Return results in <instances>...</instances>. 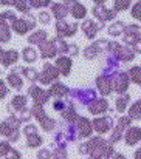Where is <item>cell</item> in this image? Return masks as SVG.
Here are the masks:
<instances>
[{
    "mask_svg": "<svg viewBox=\"0 0 141 159\" xmlns=\"http://www.w3.org/2000/svg\"><path fill=\"white\" fill-rule=\"evenodd\" d=\"M130 2L132 0H115V11L118 12V11H124V9H127L129 6H130Z\"/></svg>",
    "mask_w": 141,
    "mask_h": 159,
    "instance_id": "obj_37",
    "label": "cell"
},
{
    "mask_svg": "<svg viewBox=\"0 0 141 159\" xmlns=\"http://www.w3.org/2000/svg\"><path fill=\"white\" fill-rule=\"evenodd\" d=\"M96 85H98L101 94H104V96L110 94L112 90H113V82H112V77L110 76H99L96 79Z\"/></svg>",
    "mask_w": 141,
    "mask_h": 159,
    "instance_id": "obj_10",
    "label": "cell"
},
{
    "mask_svg": "<svg viewBox=\"0 0 141 159\" xmlns=\"http://www.w3.org/2000/svg\"><path fill=\"white\" fill-rule=\"evenodd\" d=\"M54 43H56L57 53H68V45L62 39H54Z\"/></svg>",
    "mask_w": 141,
    "mask_h": 159,
    "instance_id": "obj_38",
    "label": "cell"
},
{
    "mask_svg": "<svg viewBox=\"0 0 141 159\" xmlns=\"http://www.w3.org/2000/svg\"><path fill=\"white\" fill-rule=\"evenodd\" d=\"M107 108H109V104L105 99H95L89 105V111L93 114H101V113H105Z\"/></svg>",
    "mask_w": 141,
    "mask_h": 159,
    "instance_id": "obj_15",
    "label": "cell"
},
{
    "mask_svg": "<svg viewBox=\"0 0 141 159\" xmlns=\"http://www.w3.org/2000/svg\"><path fill=\"white\" fill-rule=\"evenodd\" d=\"M132 48L137 51V53H141V37H137L135 42L132 43Z\"/></svg>",
    "mask_w": 141,
    "mask_h": 159,
    "instance_id": "obj_42",
    "label": "cell"
},
{
    "mask_svg": "<svg viewBox=\"0 0 141 159\" xmlns=\"http://www.w3.org/2000/svg\"><path fill=\"white\" fill-rule=\"evenodd\" d=\"M129 116H130L132 119H135V120L141 119V99L130 107V110H129Z\"/></svg>",
    "mask_w": 141,
    "mask_h": 159,
    "instance_id": "obj_28",
    "label": "cell"
},
{
    "mask_svg": "<svg viewBox=\"0 0 141 159\" xmlns=\"http://www.w3.org/2000/svg\"><path fill=\"white\" fill-rule=\"evenodd\" d=\"M129 101H130L129 94H123V96H119V98L116 99V104H115V107H116V111H118V113H123V111L126 110L127 104H129Z\"/></svg>",
    "mask_w": 141,
    "mask_h": 159,
    "instance_id": "obj_27",
    "label": "cell"
},
{
    "mask_svg": "<svg viewBox=\"0 0 141 159\" xmlns=\"http://www.w3.org/2000/svg\"><path fill=\"white\" fill-rule=\"evenodd\" d=\"M62 117H64L65 120H70V122L76 119V113H75V108H73L71 104L68 105V108H65V110L62 111Z\"/></svg>",
    "mask_w": 141,
    "mask_h": 159,
    "instance_id": "obj_32",
    "label": "cell"
},
{
    "mask_svg": "<svg viewBox=\"0 0 141 159\" xmlns=\"http://www.w3.org/2000/svg\"><path fill=\"white\" fill-rule=\"evenodd\" d=\"M76 128H78L81 138H87V136H90V133H92L90 120L85 119V117H76Z\"/></svg>",
    "mask_w": 141,
    "mask_h": 159,
    "instance_id": "obj_11",
    "label": "cell"
},
{
    "mask_svg": "<svg viewBox=\"0 0 141 159\" xmlns=\"http://www.w3.org/2000/svg\"><path fill=\"white\" fill-rule=\"evenodd\" d=\"M93 125H95V130L102 134V133H107L110 128H113V119H112L110 114H107V116H104V117L95 119Z\"/></svg>",
    "mask_w": 141,
    "mask_h": 159,
    "instance_id": "obj_8",
    "label": "cell"
},
{
    "mask_svg": "<svg viewBox=\"0 0 141 159\" xmlns=\"http://www.w3.org/2000/svg\"><path fill=\"white\" fill-rule=\"evenodd\" d=\"M56 66L59 68L61 74L64 76H68L70 74V70H71V60L68 57H59L56 60Z\"/></svg>",
    "mask_w": 141,
    "mask_h": 159,
    "instance_id": "obj_18",
    "label": "cell"
},
{
    "mask_svg": "<svg viewBox=\"0 0 141 159\" xmlns=\"http://www.w3.org/2000/svg\"><path fill=\"white\" fill-rule=\"evenodd\" d=\"M124 28H126V25H124L123 22H116V23H113V25L109 28V34H110V36H119V34L124 33Z\"/></svg>",
    "mask_w": 141,
    "mask_h": 159,
    "instance_id": "obj_29",
    "label": "cell"
},
{
    "mask_svg": "<svg viewBox=\"0 0 141 159\" xmlns=\"http://www.w3.org/2000/svg\"><path fill=\"white\" fill-rule=\"evenodd\" d=\"M45 40H47V33H45V31H36V33L31 34L30 39H28L30 43H37V45L44 43Z\"/></svg>",
    "mask_w": 141,
    "mask_h": 159,
    "instance_id": "obj_26",
    "label": "cell"
},
{
    "mask_svg": "<svg viewBox=\"0 0 141 159\" xmlns=\"http://www.w3.org/2000/svg\"><path fill=\"white\" fill-rule=\"evenodd\" d=\"M36 57H37L36 50H33V48H25V50H23V60H25V62L31 63V62L36 60Z\"/></svg>",
    "mask_w": 141,
    "mask_h": 159,
    "instance_id": "obj_33",
    "label": "cell"
},
{
    "mask_svg": "<svg viewBox=\"0 0 141 159\" xmlns=\"http://www.w3.org/2000/svg\"><path fill=\"white\" fill-rule=\"evenodd\" d=\"M130 122H132V117L130 116H123V117L118 119V124H116V127H115V130H113V133L110 136V142L112 144H116L123 138V131L126 128H129Z\"/></svg>",
    "mask_w": 141,
    "mask_h": 159,
    "instance_id": "obj_4",
    "label": "cell"
},
{
    "mask_svg": "<svg viewBox=\"0 0 141 159\" xmlns=\"http://www.w3.org/2000/svg\"><path fill=\"white\" fill-rule=\"evenodd\" d=\"M112 82H113V90L123 94L129 87V76L126 73H116L115 76H112Z\"/></svg>",
    "mask_w": 141,
    "mask_h": 159,
    "instance_id": "obj_6",
    "label": "cell"
},
{
    "mask_svg": "<svg viewBox=\"0 0 141 159\" xmlns=\"http://www.w3.org/2000/svg\"><path fill=\"white\" fill-rule=\"evenodd\" d=\"M134 156H135V158H140L141 159V148H138V150L135 152V155H134Z\"/></svg>",
    "mask_w": 141,
    "mask_h": 159,
    "instance_id": "obj_48",
    "label": "cell"
},
{
    "mask_svg": "<svg viewBox=\"0 0 141 159\" xmlns=\"http://www.w3.org/2000/svg\"><path fill=\"white\" fill-rule=\"evenodd\" d=\"M93 16L95 17H98L101 22H107V20L115 19L116 11H115V9H107L102 3H99L98 6H95L93 8Z\"/></svg>",
    "mask_w": 141,
    "mask_h": 159,
    "instance_id": "obj_7",
    "label": "cell"
},
{
    "mask_svg": "<svg viewBox=\"0 0 141 159\" xmlns=\"http://www.w3.org/2000/svg\"><path fill=\"white\" fill-rule=\"evenodd\" d=\"M124 34H132V36L141 37V26L140 25H129L124 28Z\"/></svg>",
    "mask_w": 141,
    "mask_h": 159,
    "instance_id": "obj_34",
    "label": "cell"
},
{
    "mask_svg": "<svg viewBox=\"0 0 141 159\" xmlns=\"http://www.w3.org/2000/svg\"><path fill=\"white\" fill-rule=\"evenodd\" d=\"M0 3L2 5H9V3H12V0H0Z\"/></svg>",
    "mask_w": 141,
    "mask_h": 159,
    "instance_id": "obj_49",
    "label": "cell"
},
{
    "mask_svg": "<svg viewBox=\"0 0 141 159\" xmlns=\"http://www.w3.org/2000/svg\"><path fill=\"white\" fill-rule=\"evenodd\" d=\"M132 17L141 22V2H137L132 8Z\"/></svg>",
    "mask_w": 141,
    "mask_h": 159,
    "instance_id": "obj_39",
    "label": "cell"
},
{
    "mask_svg": "<svg viewBox=\"0 0 141 159\" xmlns=\"http://www.w3.org/2000/svg\"><path fill=\"white\" fill-rule=\"evenodd\" d=\"M129 76L135 84L141 85V66H132L130 71H129Z\"/></svg>",
    "mask_w": 141,
    "mask_h": 159,
    "instance_id": "obj_31",
    "label": "cell"
},
{
    "mask_svg": "<svg viewBox=\"0 0 141 159\" xmlns=\"http://www.w3.org/2000/svg\"><path fill=\"white\" fill-rule=\"evenodd\" d=\"M34 17L31 16V14H28V12H25V17H22V19H16L14 22H12V30L17 33V34H27L30 30H33L34 28Z\"/></svg>",
    "mask_w": 141,
    "mask_h": 159,
    "instance_id": "obj_3",
    "label": "cell"
},
{
    "mask_svg": "<svg viewBox=\"0 0 141 159\" xmlns=\"http://www.w3.org/2000/svg\"><path fill=\"white\" fill-rule=\"evenodd\" d=\"M68 53L71 56H76L78 54V45H68Z\"/></svg>",
    "mask_w": 141,
    "mask_h": 159,
    "instance_id": "obj_45",
    "label": "cell"
},
{
    "mask_svg": "<svg viewBox=\"0 0 141 159\" xmlns=\"http://www.w3.org/2000/svg\"><path fill=\"white\" fill-rule=\"evenodd\" d=\"M27 144H28V147H39L41 144H42V138L36 133V131H33V133H28L27 134Z\"/></svg>",
    "mask_w": 141,
    "mask_h": 159,
    "instance_id": "obj_25",
    "label": "cell"
},
{
    "mask_svg": "<svg viewBox=\"0 0 141 159\" xmlns=\"http://www.w3.org/2000/svg\"><path fill=\"white\" fill-rule=\"evenodd\" d=\"M39 122H41V125H42V128H44L45 131H51V130L54 128V125H56V122H54L53 119L47 117V116H45V117H42Z\"/></svg>",
    "mask_w": 141,
    "mask_h": 159,
    "instance_id": "obj_35",
    "label": "cell"
},
{
    "mask_svg": "<svg viewBox=\"0 0 141 159\" xmlns=\"http://www.w3.org/2000/svg\"><path fill=\"white\" fill-rule=\"evenodd\" d=\"M39 20H41L42 23H48V22H50V14L45 12V11H42V12L39 14Z\"/></svg>",
    "mask_w": 141,
    "mask_h": 159,
    "instance_id": "obj_43",
    "label": "cell"
},
{
    "mask_svg": "<svg viewBox=\"0 0 141 159\" xmlns=\"http://www.w3.org/2000/svg\"><path fill=\"white\" fill-rule=\"evenodd\" d=\"M85 14H87L85 6H82L78 2H73V5H71V16H75L76 19H82V17H85Z\"/></svg>",
    "mask_w": 141,
    "mask_h": 159,
    "instance_id": "obj_24",
    "label": "cell"
},
{
    "mask_svg": "<svg viewBox=\"0 0 141 159\" xmlns=\"http://www.w3.org/2000/svg\"><path fill=\"white\" fill-rule=\"evenodd\" d=\"M3 53H5V51H3V50L0 48V59H2V56H3Z\"/></svg>",
    "mask_w": 141,
    "mask_h": 159,
    "instance_id": "obj_52",
    "label": "cell"
},
{
    "mask_svg": "<svg viewBox=\"0 0 141 159\" xmlns=\"http://www.w3.org/2000/svg\"><path fill=\"white\" fill-rule=\"evenodd\" d=\"M126 144L127 145H135L141 141V128L140 127H130L126 133Z\"/></svg>",
    "mask_w": 141,
    "mask_h": 159,
    "instance_id": "obj_13",
    "label": "cell"
},
{
    "mask_svg": "<svg viewBox=\"0 0 141 159\" xmlns=\"http://www.w3.org/2000/svg\"><path fill=\"white\" fill-rule=\"evenodd\" d=\"M41 51H42V57L44 59H50V57H54V54L57 53V48H56V43L54 40H45L44 43H41Z\"/></svg>",
    "mask_w": 141,
    "mask_h": 159,
    "instance_id": "obj_16",
    "label": "cell"
},
{
    "mask_svg": "<svg viewBox=\"0 0 141 159\" xmlns=\"http://www.w3.org/2000/svg\"><path fill=\"white\" fill-rule=\"evenodd\" d=\"M50 96H54V98H61V96H65L68 94V88L62 84H54L51 88H50Z\"/></svg>",
    "mask_w": 141,
    "mask_h": 159,
    "instance_id": "obj_20",
    "label": "cell"
},
{
    "mask_svg": "<svg viewBox=\"0 0 141 159\" xmlns=\"http://www.w3.org/2000/svg\"><path fill=\"white\" fill-rule=\"evenodd\" d=\"M39 156H41V158H42V156H50V153H48V152H41Z\"/></svg>",
    "mask_w": 141,
    "mask_h": 159,
    "instance_id": "obj_50",
    "label": "cell"
},
{
    "mask_svg": "<svg viewBox=\"0 0 141 159\" xmlns=\"http://www.w3.org/2000/svg\"><path fill=\"white\" fill-rule=\"evenodd\" d=\"M113 144L109 141H104L102 138H93L92 141L87 142L89 153L92 158H109L113 153Z\"/></svg>",
    "mask_w": 141,
    "mask_h": 159,
    "instance_id": "obj_1",
    "label": "cell"
},
{
    "mask_svg": "<svg viewBox=\"0 0 141 159\" xmlns=\"http://www.w3.org/2000/svg\"><path fill=\"white\" fill-rule=\"evenodd\" d=\"M104 42H105V40H99V42L92 43L90 47H87V48H85V51H84L85 59H93V57H96L98 54L101 53V45H102Z\"/></svg>",
    "mask_w": 141,
    "mask_h": 159,
    "instance_id": "obj_19",
    "label": "cell"
},
{
    "mask_svg": "<svg viewBox=\"0 0 141 159\" xmlns=\"http://www.w3.org/2000/svg\"><path fill=\"white\" fill-rule=\"evenodd\" d=\"M12 5H14L20 12H28L30 8H31V5H30L28 0H12Z\"/></svg>",
    "mask_w": 141,
    "mask_h": 159,
    "instance_id": "obj_30",
    "label": "cell"
},
{
    "mask_svg": "<svg viewBox=\"0 0 141 159\" xmlns=\"http://www.w3.org/2000/svg\"><path fill=\"white\" fill-rule=\"evenodd\" d=\"M22 73L27 76L28 80H36V79H39V73H37L34 68H23Z\"/></svg>",
    "mask_w": 141,
    "mask_h": 159,
    "instance_id": "obj_36",
    "label": "cell"
},
{
    "mask_svg": "<svg viewBox=\"0 0 141 159\" xmlns=\"http://www.w3.org/2000/svg\"><path fill=\"white\" fill-rule=\"evenodd\" d=\"M54 108H56V110H64V104H62V102H61V101H57V102H54Z\"/></svg>",
    "mask_w": 141,
    "mask_h": 159,
    "instance_id": "obj_47",
    "label": "cell"
},
{
    "mask_svg": "<svg viewBox=\"0 0 141 159\" xmlns=\"http://www.w3.org/2000/svg\"><path fill=\"white\" fill-rule=\"evenodd\" d=\"M11 152V147L8 142H0V156H8V153Z\"/></svg>",
    "mask_w": 141,
    "mask_h": 159,
    "instance_id": "obj_40",
    "label": "cell"
},
{
    "mask_svg": "<svg viewBox=\"0 0 141 159\" xmlns=\"http://www.w3.org/2000/svg\"><path fill=\"white\" fill-rule=\"evenodd\" d=\"M57 77H59V68L54 66V65H50V63L44 65V71L39 74V80L42 84H45V85L54 82Z\"/></svg>",
    "mask_w": 141,
    "mask_h": 159,
    "instance_id": "obj_5",
    "label": "cell"
},
{
    "mask_svg": "<svg viewBox=\"0 0 141 159\" xmlns=\"http://www.w3.org/2000/svg\"><path fill=\"white\" fill-rule=\"evenodd\" d=\"M17 57H19V54H17V51H14V50L5 51L3 56H2V63H3L5 66H9L11 63H16Z\"/></svg>",
    "mask_w": 141,
    "mask_h": 159,
    "instance_id": "obj_21",
    "label": "cell"
},
{
    "mask_svg": "<svg viewBox=\"0 0 141 159\" xmlns=\"http://www.w3.org/2000/svg\"><path fill=\"white\" fill-rule=\"evenodd\" d=\"M95 3H98V5H99V3H102V2H105V0H93Z\"/></svg>",
    "mask_w": 141,
    "mask_h": 159,
    "instance_id": "obj_51",
    "label": "cell"
},
{
    "mask_svg": "<svg viewBox=\"0 0 141 159\" xmlns=\"http://www.w3.org/2000/svg\"><path fill=\"white\" fill-rule=\"evenodd\" d=\"M101 28H102L101 23H95L92 20H85V22L82 23V31L85 33V36H87L89 39H95L96 33H98Z\"/></svg>",
    "mask_w": 141,
    "mask_h": 159,
    "instance_id": "obj_14",
    "label": "cell"
},
{
    "mask_svg": "<svg viewBox=\"0 0 141 159\" xmlns=\"http://www.w3.org/2000/svg\"><path fill=\"white\" fill-rule=\"evenodd\" d=\"M76 30H78V25L76 23L68 25V23L64 22V19L57 20V23H56V31H57V34L61 37H70V36H73L76 33Z\"/></svg>",
    "mask_w": 141,
    "mask_h": 159,
    "instance_id": "obj_9",
    "label": "cell"
},
{
    "mask_svg": "<svg viewBox=\"0 0 141 159\" xmlns=\"http://www.w3.org/2000/svg\"><path fill=\"white\" fill-rule=\"evenodd\" d=\"M67 12H68V8H67L65 3H56V5H53V14L56 16L57 20L64 19L67 16Z\"/></svg>",
    "mask_w": 141,
    "mask_h": 159,
    "instance_id": "obj_22",
    "label": "cell"
},
{
    "mask_svg": "<svg viewBox=\"0 0 141 159\" xmlns=\"http://www.w3.org/2000/svg\"><path fill=\"white\" fill-rule=\"evenodd\" d=\"M19 124H20V120L12 114L8 120L0 124V134L6 136L11 142H16L19 139Z\"/></svg>",
    "mask_w": 141,
    "mask_h": 159,
    "instance_id": "obj_2",
    "label": "cell"
},
{
    "mask_svg": "<svg viewBox=\"0 0 141 159\" xmlns=\"http://www.w3.org/2000/svg\"><path fill=\"white\" fill-rule=\"evenodd\" d=\"M20 70H22V68L17 66V68H14V70L8 74V82H9V85H11L12 88H16V90H22V77L17 74Z\"/></svg>",
    "mask_w": 141,
    "mask_h": 159,
    "instance_id": "obj_17",
    "label": "cell"
},
{
    "mask_svg": "<svg viewBox=\"0 0 141 159\" xmlns=\"http://www.w3.org/2000/svg\"><path fill=\"white\" fill-rule=\"evenodd\" d=\"M30 94L33 96V99H34L36 104H42V105L47 102V99L50 98V93L48 91H44L42 88H39L36 85L30 87Z\"/></svg>",
    "mask_w": 141,
    "mask_h": 159,
    "instance_id": "obj_12",
    "label": "cell"
},
{
    "mask_svg": "<svg viewBox=\"0 0 141 159\" xmlns=\"http://www.w3.org/2000/svg\"><path fill=\"white\" fill-rule=\"evenodd\" d=\"M50 3V0H30V5L33 8H42V6H47Z\"/></svg>",
    "mask_w": 141,
    "mask_h": 159,
    "instance_id": "obj_41",
    "label": "cell"
},
{
    "mask_svg": "<svg viewBox=\"0 0 141 159\" xmlns=\"http://www.w3.org/2000/svg\"><path fill=\"white\" fill-rule=\"evenodd\" d=\"M6 93H8V88H6L5 84L0 80V99H3V98L6 96Z\"/></svg>",
    "mask_w": 141,
    "mask_h": 159,
    "instance_id": "obj_44",
    "label": "cell"
},
{
    "mask_svg": "<svg viewBox=\"0 0 141 159\" xmlns=\"http://www.w3.org/2000/svg\"><path fill=\"white\" fill-rule=\"evenodd\" d=\"M27 105V98L25 96H16L12 101H11V104H9V110L12 108V110H16V111H20V110H23Z\"/></svg>",
    "mask_w": 141,
    "mask_h": 159,
    "instance_id": "obj_23",
    "label": "cell"
},
{
    "mask_svg": "<svg viewBox=\"0 0 141 159\" xmlns=\"http://www.w3.org/2000/svg\"><path fill=\"white\" fill-rule=\"evenodd\" d=\"M8 156H9V158H20V155H19L17 152H14L12 148H11V152L8 153Z\"/></svg>",
    "mask_w": 141,
    "mask_h": 159,
    "instance_id": "obj_46",
    "label": "cell"
}]
</instances>
